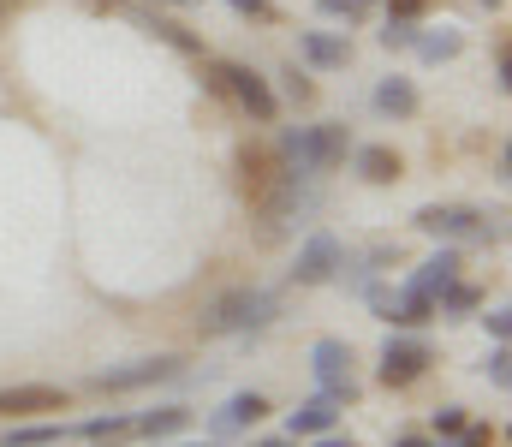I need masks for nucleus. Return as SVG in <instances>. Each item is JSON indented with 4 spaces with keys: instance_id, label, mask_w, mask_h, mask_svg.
<instances>
[{
    "instance_id": "1",
    "label": "nucleus",
    "mask_w": 512,
    "mask_h": 447,
    "mask_svg": "<svg viewBox=\"0 0 512 447\" xmlns=\"http://www.w3.org/2000/svg\"><path fill=\"white\" fill-rule=\"evenodd\" d=\"M352 149V132L322 120V126H304V132H280V161L292 167V179H322L328 167H340Z\"/></svg>"
},
{
    "instance_id": "2",
    "label": "nucleus",
    "mask_w": 512,
    "mask_h": 447,
    "mask_svg": "<svg viewBox=\"0 0 512 447\" xmlns=\"http://www.w3.org/2000/svg\"><path fill=\"white\" fill-rule=\"evenodd\" d=\"M280 316V298L262 293V287H233L227 298H215L209 310H203V334L209 340H221V334H262L268 322Z\"/></svg>"
},
{
    "instance_id": "3",
    "label": "nucleus",
    "mask_w": 512,
    "mask_h": 447,
    "mask_svg": "<svg viewBox=\"0 0 512 447\" xmlns=\"http://www.w3.org/2000/svg\"><path fill=\"white\" fill-rule=\"evenodd\" d=\"M411 227L429 233V239H447V245H489V239H501V227L483 209H471V203H429V209H417Z\"/></svg>"
},
{
    "instance_id": "4",
    "label": "nucleus",
    "mask_w": 512,
    "mask_h": 447,
    "mask_svg": "<svg viewBox=\"0 0 512 447\" xmlns=\"http://www.w3.org/2000/svg\"><path fill=\"white\" fill-rule=\"evenodd\" d=\"M215 90H227V96L251 114L256 126H274V114H280V96L268 90V78H262V72H251V66L221 60V66H215Z\"/></svg>"
},
{
    "instance_id": "5",
    "label": "nucleus",
    "mask_w": 512,
    "mask_h": 447,
    "mask_svg": "<svg viewBox=\"0 0 512 447\" xmlns=\"http://www.w3.org/2000/svg\"><path fill=\"white\" fill-rule=\"evenodd\" d=\"M185 376V358H137V364H114V370H96L90 388L96 394H131V388H161Z\"/></svg>"
},
{
    "instance_id": "6",
    "label": "nucleus",
    "mask_w": 512,
    "mask_h": 447,
    "mask_svg": "<svg viewBox=\"0 0 512 447\" xmlns=\"http://www.w3.org/2000/svg\"><path fill=\"white\" fill-rule=\"evenodd\" d=\"M310 370H316V382H322V394H334L340 406L346 400H358V382H352V346L346 340H316L310 346Z\"/></svg>"
},
{
    "instance_id": "7",
    "label": "nucleus",
    "mask_w": 512,
    "mask_h": 447,
    "mask_svg": "<svg viewBox=\"0 0 512 447\" xmlns=\"http://www.w3.org/2000/svg\"><path fill=\"white\" fill-rule=\"evenodd\" d=\"M435 364V352H429V340H417V334H393L382 346V364H376V376H382L387 388H411L423 370Z\"/></svg>"
},
{
    "instance_id": "8",
    "label": "nucleus",
    "mask_w": 512,
    "mask_h": 447,
    "mask_svg": "<svg viewBox=\"0 0 512 447\" xmlns=\"http://www.w3.org/2000/svg\"><path fill=\"white\" fill-rule=\"evenodd\" d=\"M340 239L334 233H310L304 239V251H298V263H292V281L298 287H322V281H334L340 275Z\"/></svg>"
},
{
    "instance_id": "9",
    "label": "nucleus",
    "mask_w": 512,
    "mask_h": 447,
    "mask_svg": "<svg viewBox=\"0 0 512 447\" xmlns=\"http://www.w3.org/2000/svg\"><path fill=\"white\" fill-rule=\"evenodd\" d=\"M262 418H268V400H262V394H233V400L209 418V442H227L233 430H251Z\"/></svg>"
},
{
    "instance_id": "10",
    "label": "nucleus",
    "mask_w": 512,
    "mask_h": 447,
    "mask_svg": "<svg viewBox=\"0 0 512 447\" xmlns=\"http://www.w3.org/2000/svg\"><path fill=\"white\" fill-rule=\"evenodd\" d=\"M60 406H66V388H48V382L0 388V418H24V412H60Z\"/></svg>"
},
{
    "instance_id": "11",
    "label": "nucleus",
    "mask_w": 512,
    "mask_h": 447,
    "mask_svg": "<svg viewBox=\"0 0 512 447\" xmlns=\"http://www.w3.org/2000/svg\"><path fill=\"white\" fill-rule=\"evenodd\" d=\"M459 269H465V263H459V251H453V245H441V251L429 257V263H417V275H411L405 287H417V293L441 298L447 287H453V281H459Z\"/></svg>"
},
{
    "instance_id": "12",
    "label": "nucleus",
    "mask_w": 512,
    "mask_h": 447,
    "mask_svg": "<svg viewBox=\"0 0 512 447\" xmlns=\"http://www.w3.org/2000/svg\"><path fill=\"white\" fill-rule=\"evenodd\" d=\"M298 54H304L310 66H322V72H340V66L352 60V42L334 36V30H304V36H298Z\"/></svg>"
},
{
    "instance_id": "13",
    "label": "nucleus",
    "mask_w": 512,
    "mask_h": 447,
    "mask_svg": "<svg viewBox=\"0 0 512 447\" xmlns=\"http://www.w3.org/2000/svg\"><path fill=\"white\" fill-rule=\"evenodd\" d=\"M328 430H340V400L334 394H316L292 412V442L298 436H328Z\"/></svg>"
},
{
    "instance_id": "14",
    "label": "nucleus",
    "mask_w": 512,
    "mask_h": 447,
    "mask_svg": "<svg viewBox=\"0 0 512 447\" xmlns=\"http://www.w3.org/2000/svg\"><path fill=\"white\" fill-rule=\"evenodd\" d=\"M191 424V406H155V412H131V436H149V442H161V436H179Z\"/></svg>"
},
{
    "instance_id": "15",
    "label": "nucleus",
    "mask_w": 512,
    "mask_h": 447,
    "mask_svg": "<svg viewBox=\"0 0 512 447\" xmlns=\"http://www.w3.org/2000/svg\"><path fill=\"white\" fill-rule=\"evenodd\" d=\"M352 161H358V173H364L370 185H393V179L405 173V161H399V149H387V144H364L358 155H352Z\"/></svg>"
},
{
    "instance_id": "16",
    "label": "nucleus",
    "mask_w": 512,
    "mask_h": 447,
    "mask_svg": "<svg viewBox=\"0 0 512 447\" xmlns=\"http://www.w3.org/2000/svg\"><path fill=\"white\" fill-rule=\"evenodd\" d=\"M376 108H382L387 120H411V114H417L411 78H382V84H376Z\"/></svg>"
},
{
    "instance_id": "17",
    "label": "nucleus",
    "mask_w": 512,
    "mask_h": 447,
    "mask_svg": "<svg viewBox=\"0 0 512 447\" xmlns=\"http://www.w3.org/2000/svg\"><path fill=\"white\" fill-rule=\"evenodd\" d=\"M387 322H399V328H423V322H435V298L417 293V287H405V293H393Z\"/></svg>"
},
{
    "instance_id": "18",
    "label": "nucleus",
    "mask_w": 512,
    "mask_h": 447,
    "mask_svg": "<svg viewBox=\"0 0 512 447\" xmlns=\"http://www.w3.org/2000/svg\"><path fill=\"white\" fill-rule=\"evenodd\" d=\"M54 442H72V424H24V430L0 436V447H54Z\"/></svg>"
},
{
    "instance_id": "19",
    "label": "nucleus",
    "mask_w": 512,
    "mask_h": 447,
    "mask_svg": "<svg viewBox=\"0 0 512 447\" xmlns=\"http://www.w3.org/2000/svg\"><path fill=\"white\" fill-rule=\"evenodd\" d=\"M72 436H90V442L114 447V442H126V436H131V412H108V418H90V424H78Z\"/></svg>"
},
{
    "instance_id": "20",
    "label": "nucleus",
    "mask_w": 512,
    "mask_h": 447,
    "mask_svg": "<svg viewBox=\"0 0 512 447\" xmlns=\"http://www.w3.org/2000/svg\"><path fill=\"white\" fill-rule=\"evenodd\" d=\"M411 48H417V54H423L429 66H441V60H459V48H465V36H459V30H435V36H417Z\"/></svg>"
},
{
    "instance_id": "21",
    "label": "nucleus",
    "mask_w": 512,
    "mask_h": 447,
    "mask_svg": "<svg viewBox=\"0 0 512 447\" xmlns=\"http://www.w3.org/2000/svg\"><path fill=\"white\" fill-rule=\"evenodd\" d=\"M477 304H483V293H477V287H465V281H453L447 293L435 298V316H471Z\"/></svg>"
},
{
    "instance_id": "22",
    "label": "nucleus",
    "mask_w": 512,
    "mask_h": 447,
    "mask_svg": "<svg viewBox=\"0 0 512 447\" xmlns=\"http://www.w3.org/2000/svg\"><path fill=\"white\" fill-rule=\"evenodd\" d=\"M316 12H322V18H346V24H364V18L376 12V0H316Z\"/></svg>"
},
{
    "instance_id": "23",
    "label": "nucleus",
    "mask_w": 512,
    "mask_h": 447,
    "mask_svg": "<svg viewBox=\"0 0 512 447\" xmlns=\"http://www.w3.org/2000/svg\"><path fill=\"white\" fill-rule=\"evenodd\" d=\"M483 376H489L495 388H507V382H512V352H507V340H495V352L483 358Z\"/></svg>"
},
{
    "instance_id": "24",
    "label": "nucleus",
    "mask_w": 512,
    "mask_h": 447,
    "mask_svg": "<svg viewBox=\"0 0 512 447\" xmlns=\"http://www.w3.org/2000/svg\"><path fill=\"white\" fill-rule=\"evenodd\" d=\"M411 42H417V24H411V18H387L382 48H411Z\"/></svg>"
},
{
    "instance_id": "25",
    "label": "nucleus",
    "mask_w": 512,
    "mask_h": 447,
    "mask_svg": "<svg viewBox=\"0 0 512 447\" xmlns=\"http://www.w3.org/2000/svg\"><path fill=\"white\" fill-rule=\"evenodd\" d=\"M429 424H435V436H459V430H465L471 418H465V406H441V412H435Z\"/></svg>"
},
{
    "instance_id": "26",
    "label": "nucleus",
    "mask_w": 512,
    "mask_h": 447,
    "mask_svg": "<svg viewBox=\"0 0 512 447\" xmlns=\"http://www.w3.org/2000/svg\"><path fill=\"white\" fill-rule=\"evenodd\" d=\"M155 36H167L173 48H185V54H197V36H185V24H173V18H155Z\"/></svg>"
},
{
    "instance_id": "27",
    "label": "nucleus",
    "mask_w": 512,
    "mask_h": 447,
    "mask_svg": "<svg viewBox=\"0 0 512 447\" xmlns=\"http://www.w3.org/2000/svg\"><path fill=\"white\" fill-rule=\"evenodd\" d=\"M280 90H286L292 102H310V96H316V90H310V78H304L298 66H286V72H280Z\"/></svg>"
},
{
    "instance_id": "28",
    "label": "nucleus",
    "mask_w": 512,
    "mask_h": 447,
    "mask_svg": "<svg viewBox=\"0 0 512 447\" xmlns=\"http://www.w3.org/2000/svg\"><path fill=\"white\" fill-rule=\"evenodd\" d=\"M459 447H495V430H483V424H465V430H459Z\"/></svg>"
},
{
    "instance_id": "29",
    "label": "nucleus",
    "mask_w": 512,
    "mask_h": 447,
    "mask_svg": "<svg viewBox=\"0 0 512 447\" xmlns=\"http://www.w3.org/2000/svg\"><path fill=\"white\" fill-rule=\"evenodd\" d=\"M429 0H387V18H417Z\"/></svg>"
},
{
    "instance_id": "30",
    "label": "nucleus",
    "mask_w": 512,
    "mask_h": 447,
    "mask_svg": "<svg viewBox=\"0 0 512 447\" xmlns=\"http://www.w3.org/2000/svg\"><path fill=\"white\" fill-rule=\"evenodd\" d=\"M483 328H489V334H495V340H507L512 316H507V310H489V316H483Z\"/></svg>"
},
{
    "instance_id": "31",
    "label": "nucleus",
    "mask_w": 512,
    "mask_h": 447,
    "mask_svg": "<svg viewBox=\"0 0 512 447\" xmlns=\"http://www.w3.org/2000/svg\"><path fill=\"white\" fill-rule=\"evenodd\" d=\"M233 12H245V18H268V0H227Z\"/></svg>"
},
{
    "instance_id": "32",
    "label": "nucleus",
    "mask_w": 512,
    "mask_h": 447,
    "mask_svg": "<svg viewBox=\"0 0 512 447\" xmlns=\"http://www.w3.org/2000/svg\"><path fill=\"white\" fill-rule=\"evenodd\" d=\"M316 447H358L352 436H340V430H328V436H316Z\"/></svg>"
},
{
    "instance_id": "33",
    "label": "nucleus",
    "mask_w": 512,
    "mask_h": 447,
    "mask_svg": "<svg viewBox=\"0 0 512 447\" xmlns=\"http://www.w3.org/2000/svg\"><path fill=\"white\" fill-rule=\"evenodd\" d=\"M393 447H429V442H423V436H399Z\"/></svg>"
},
{
    "instance_id": "34",
    "label": "nucleus",
    "mask_w": 512,
    "mask_h": 447,
    "mask_svg": "<svg viewBox=\"0 0 512 447\" xmlns=\"http://www.w3.org/2000/svg\"><path fill=\"white\" fill-rule=\"evenodd\" d=\"M155 447H167V442H155ZM173 447H215V442H209V436H203V442H173Z\"/></svg>"
},
{
    "instance_id": "35",
    "label": "nucleus",
    "mask_w": 512,
    "mask_h": 447,
    "mask_svg": "<svg viewBox=\"0 0 512 447\" xmlns=\"http://www.w3.org/2000/svg\"><path fill=\"white\" fill-rule=\"evenodd\" d=\"M256 447H298V442H256Z\"/></svg>"
},
{
    "instance_id": "36",
    "label": "nucleus",
    "mask_w": 512,
    "mask_h": 447,
    "mask_svg": "<svg viewBox=\"0 0 512 447\" xmlns=\"http://www.w3.org/2000/svg\"><path fill=\"white\" fill-rule=\"evenodd\" d=\"M483 6H501V0H483Z\"/></svg>"
}]
</instances>
